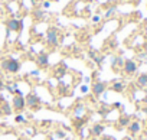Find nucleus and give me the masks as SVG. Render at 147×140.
<instances>
[{
  "label": "nucleus",
  "mask_w": 147,
  "mask_h": 140,
  "mask_svg": "<svg viewBox=\"0 0 147 140\" xmlns=\"http://www.w3.org/2000/svg\"><path fill=\"white\" fill-rule=\"evenodd\" d=\"M130 121H131V120H130V117H128V116L121 114V116H120V118H118V123H117V124H118V129L127 127V126L130 124Z\"/></svg>",
  "instance_id": "obj_15"
},
{
  "label": "nucleus",
  "mask_w": 147,
  "mask_h": 140,
  "mask_svg": "<svg viewBox=\"0 0 147 140\" xmlns=\"http://www.w3.org/2000/svg\"><path fill=\"white\" fill-rule=\"evenodd\" d=\"M23 28V22L18 19H10L7 20V30L9 32H19Z\"/></svg>",
  "instance_id": "obj_8"
},
{
  "label": "nucleus",
  "mask_w": 147,
  "mask_h": 140,
  "mask_svg": "<svg viewBox=\"0 0 147 140\" xmlns=\"http://www.w3.org/2000/svg\"><path fill=\"white\" fill-rule=\"evenodd\" d=\"M114 107H115V108H118V107H121V104L117 101V103H114Z\"/></svg>",
  "instance_id": "obj_29"
},
{
  "label": "nucleus",
  "mask_w": 147,
  "mask_h": 140,
  "mask_svg": "<svg viewBox=\"0 0 147 140\" xmlns=\"http://www.w3.org/2000/svg\"><path fill=\"white\" fill-rule=\"evenodd\" d=\"M29 75H32V77H38V75H39V71H38V69H36V71H30Z\"/></svg>",
  "instance_id": "obj_23"
},
{
  "label": "nucleus",
  "mask_w": 147,
  "mask_h": 140,
  "mask_svg": "<svg viewBox=\"0 0 147 140\" xmlns=\"http://www.w3.org/2000/svg\"><path fill=\"white\" fill-rule=\"evenodd\" d=\"M32 16H33L35 20H43L45 19V12L42 9H35L33 13H32Z\"/></svg>",
  "instance_id": "obj_17"
},
{
  "label": "nucleus",
  "mask_w": 147,
  "mask_h": 140,
  "mask_svg": "<svg viewBox=\"0 0 147 140\" xmlns=\"http://www.w3.org/2000/svg\"><path fill=\"white\" fill-rule=\"evenodd\" d=\"M45 140H55V139H53L52 136H49V137H48V139H45Z\"/></svg>",
  "instance_id": "obj_32"
},
{
  "label": "nucleus",
  "mask_w": 147,
  "mask_h": 140,
  "mask_svg": "<svg viewBox=\"0 0 147 140\" xmlns=\"http://www.w3.org/2000/svg\"><path fill=\"white\" fill-rule=\"evenodd\" d=\"M55 137H58V139H65V137H66V133H65L63 130H56V131H55Z\"/></svg>",
  "instance_id": "obj_19"
},
{
  "label": "nucleus",
  "mask_w": 147,
  "mask_h": 140,
  "mask_svg": "<svg viewBox=\"0 0 147 140\" xmlns=\"http://www.w3.org/2000/svg\"><path fill=\"white\" fill-rule=\"evenodd\" d=\"M81 91H82L84 94H87V93H88V87H87V85H82V87H81Z\"/></svg>",
  "instance_id": "obj_24"
},
{
  "label": "nucleus",
  "mask_w": 147,
  "mask_h": 140,
  "mask_svg": "<svg viewBox=\"0 0 147 140\" xmlns=\"http://www.w3.org/2000/svg\"><path fill=\"white\" fill-rule=\"evenodd\" d=\"M105 90H107V84L102 83V81H95V83H92V85H91V91H92V94H94L95 97L104 94Z\"/></svg>",
  "instance_id": "obj_6"
},
{
  "label": "nucleus",
  "mask_w": 147,
  "mask_h": 140,
  "mask_svg": "<svg viewBox=\"0 0 147 140\" xmlns=\"http://www.w3.org/2000/svg\"><path fill=\"white\" fill-rule=\"evenodd\" d=\"M35 62H36V65H38L39 68H45V66L49 65V55L45 53V52H40V53L35 58Z\"/></svg>",
  "instance_id": "obj_9"
},
{
  "label": "nucleus",
  "mask_w": 147,
  "mask_h": 140,
  "mask_svg": "<svg viewBox=\"0 0 147 140\" xmlns=\"http://www.w3.org/2000/svg\"><path fill=\"white\" fill-rule=\"evenodd\" d=\"M0 66H2L6 72L9 74H16L20 71V62L15 58H7V59H3L2 64H0Z\"/></svg>",
  "instance_id": "obj_1"
},
{
  "label": "nucleus",
  "mask_w": 147,
  "mask_h": 140,
  "mask_svg": "<svg viewBox=\"0 0 147 140\" xmlns=\"http://www.w3.org/2000/svg\"><path fill=\"white\" fill-rule=\"evenodd\" d=\"M124 88H125V84L123 81H115L111 85V91H114V93H123Z\"/></svg>",
  "instance_id": "obj_14"
},
{
  "label": "nucleus",
  "mask_w": 147,
  "mask_h": 140,
  "mask_svg": "<svg viewBox=\"0 0 147 140\" xmlns=\"http://www.w3.org/2000/svg\"><path fill=\"white\" fill-rule=\"evenodd\" d=\"M84 110H85L84 104H82V103H78V104L75 106V108H74V114H75V117H82Z\"/></svg>",
  "instance_id": "obj_16"
},
{
  "label": "nucleus",
  "mask_w": 147,
  "mask_h": 140,
  "mask_svg": "<svg viewBox=\"0 0 147 140\" xmlns=\"http://www.w3.org/2000/svg\"><path fill=\"white\" fill-rule=\"evenodd\" d=\"M127 129H128V133H130V134L136 136L137 133H140V130H141V124H140L138 121H130V124L127 126Z\"/></svg>",
  "instance_id": "obj_11"
},
{
  "label": "nucleus",
  "mask_w": 147,
  "mask_h": 140,
  "mask_svg": "<svg viewBox=\"0 0 147 140\" xmlns=\"http://www.w3.org/2000/svg\"><path fill=\"white\" fill-rule=\"evenodd\" d=\"M87 124V118L85 117H75L74 118V127H75L77 131H80L81 129H84Z\"/></svg>",
  "instance_id": "obj_12"
},
{
  "label": "nucleus",
  "mask_w": 147,
  "mask_h": 140,
  "mask_svg": "<svg viewBox=\"0 0 147 140\" xmlns=\"http://www.w3.org/2000/svg\"><path fill=\"white\" fill-rule=\"evenodd\" d=\"M10 114H13V108H12V106H10V103H7L6 101V98L0 94V116H10Z\"/></svg>",
  "instance_id": "obj_4"
},
{
  "label": "nucleus",
  "mask_w": 147,
  "mask_h": 140,
  "mask_svg": "<svg viewBox=\"0 0 147 140\" xmlns=\"http://www.w3.org/2000/svg\"><path fill=\"white\" fill-rule=\"evenodd\" d=\"M15 121H16V123H26V118H25L23 114H18V116L15 117Z\"/></svg>",
  "instance_id": "obj_20"
},
{
  "label": "nucleus",
  "mask_w": 147,
  "mask_h": 140,
  "mask_svg": "<svg viewBox=\"0 0 147 140\" xmlns=\"http://www.w3.org/2000/svg\"><path fill=\"white\" fill-rule=\"evenodd\" d=\"M137 85L141 87V88H144V87L147 85V74H141V75L137 78Z\"/></svg>",
  "instance_id": "obj_18"
},
{
  "label": "nucleus",
  "mask_w": 147,
  "mask_h": 140,
  "mask_svg": "<svg viewBox=\"0 0 147 140\" xmlns=\"http://www.w3.org/2000/svg\"><path fill=\"white\" fill-rule=\"evenodd\" d=\"M113 12H114V9H113V7H111V9H108V12H107V15H105V16H111V15H113Z\"/></svg>",
  "instance_id": "obj_27"
},
{
  "label": "nucleus",
  "mask_w": 147,
  "mask_h": 140,
  "mask_svg": "<svg viewBox=\"0 0 147 140\" xmlns=\"http://www.w3.org/2000/svg\"><path fill=\"white\" fill-rule=\"evenodd\" d=\"M52 121H49V120H46V121H42V126L43 127H49V124H51Z\"/></svg>",
  "instance_id": "obj_25"
},
{
  "label": "nucleus",
  "mask_w": 147,
  "mask_h": 140,
  "mask_svg": "<svg viewBox=\"0 0 147 140\" xmlns=\"http://www.w3.org/2000/svg\"><path fill=\"white\" fill-rule=\"evenodd\" d=\"M0 139H2V134H0Z\"/></svg>",
  "instance_id": "obj_33"
},
{
  "label": "nucleus",
  "mask_w": 147,
  "mask_h": 140,
  "mask_svg": "<svg viewBox=\"0 0 147 140\" xmlns=\"http://www.w3.org/2000/svg\"><path fill=\"white\" fill-rule=\"evenodd\" d=\"M100 140H114V139H113V136H102V137H100Z\"/></svg>",
  "instance_id": "obj_22"
},
{
  "label": "nucleus",
  "mask_w": 147,
  "mask_h": 140,
  "mask_svg": "<svg viewBox=\"0 0 147 140\" xmlns=\"http://www.w3.org/2000/svg\"><path fill=\"white\" fill-rule=\"evenodd\" d=\"M25 101H26V107L32 108V110H38L42 104V100L38 97V94L35 93H29L26 97H25Z\"/></svg>",
  "instance_id": "obj_2"
},
{
  "label": "nucleus",
  "mask_w": 147,
  "mask_h": 140,
  "mask_svg": "<svg viewBox=\"0 0 147 140\" xmlns=\"http://www.w3.org/2000/svg\"><path fill=\"white\" fill-rule=\"evenodd\" d=\"M143 103H144V106L147 107V97H144V100H143Z\"/></svg>",
  "instance_id": "obj_31"
},
{
  "label": "nucleus",
  "mask_w": 147,
  "mask_h": 140,
  "mask_svg": "<svg viewBox=\"0 0 147 140\" xmlns=\"http://www.w3.org/2000/svg\"><path fill=\"white\" fill-rule=\"evenodd\" d=\"M68 72V69H66V66H65V64H62L61 66H58L56 69H55V77H56V80L58 81H61L63 77H65V74Z\"/></svg>",
  "instance_id": "obj_13"
},
{
  "label": "nucleus",
  "mask_w": 147,
  "mask_h": 140,
  "mask_svg": "<svg viewBox=\"0 0 147 140\" xmlns=\"http://www.w3.org/2000/svg\"><path fill=\"white\" fill-rule=\"evenodd\" d=\"M146 129H147V126H146Z\"/></svg>",
  "instance_id": "obj_34"
},
{
  "label": "nucleus",
  "mask_w": 147,
  "mask_h": 140,
  "mask_svg": "<svg viewBox=\"0 0 147 140\" xmlns=\"http://www.w3.org/2000/svg\"><path fill=\"white\" fill-rule=\"evenodd\" d=\"M123 71H124L127 75H133V74L137 71V64H136L133 59H125L124 64H123Z\"/></svg>",
  "instance_id": "obj_7"
},
{
  "label": "nucleus",
  "mask_w": 147,
  "mask_h": 140,
  "mask_svg": "<svg viewBox=\"0 0 147 140\" xmlns=\"http://www.w3.org/2000/svg\"><path fill=\"white\" fill-rule=\"evenodd\" d=\"M92 20H94V22H98V20H100V18H98V16H94V18H92Z\"/></svg>",
  "instance_id": "obj_30"
},
{
  "label": "nucleus",
  "mask_w": 147,
  "mask_h": 140,
  "mask_svg": "<svg viewBox=\"0 0 147 140\" xmlns=\"http://www.w3.org/2000/svg\"><path fill=\"white\" fill-rule=\"evenodd\" d=\"M49 6H51L49 2H43V7H49Z\"/></svg>",
  "instance_id": "obj_28"
},
{
  "label": "nucleus",
  "mask_w": 147,
  "mask_h": 140,
  "mask_svg": "<svg viewBox=\"0 0 147 140\" xmlns=\"http://www.w3.org/2000/svg\"><path fill=\"white\" fill-rule=\"evenodd\" d=\"M104 129H105L104 124H101V123H95V124L91 126V129H90V136H92V137H100V136H102Z\"/></svg>",
  "instance_id": "obj_10"
},
{
  "label": "nucleus",
  "mask_w": 147,
  "mask_h": 140,
  "mask_svg": "<svg viewBox=\"0 0 147 140\" xmlns=\"http://www.w3.org/2000/svg\"><path fill=\"white\" fill-rule=\"evenodd\" d=\"M108 113H110V108H107L105 106H104V107H102V108L100 110V114H101V116H104V117H105V116H107Z\"/></svg>",
  "instance_id": "obj_21"
},
{
  "label": "nucleus",
  "mask_w": 147,
  "mask_h": 140,
  "mask_svg": "<svg viewBox=\"0 0 147 140\" xmlns=\"http://www.w3.org/2000/svg\"><path fill=\"white\" fill-rule=\"evenodd\" d=\"M3 90H5V84H3V80L0 78V93H2Z\"/></svg>",
  "instance_id": "obj_26"
},
{
  "label": "nucleus",
  "mask_w": 147,
  "mask_h": 140,
  "mask_svg": "<svg viewBox=\"0 0 147 140\" xmlns=\"http://www.w3.org/2000/svg\"><path fill=\"white\" fill-rule=\"evenodd\" d=\"M46 43L51 48H53V46H56L59 43V33H58V30L55 28H49L48 29V32H46Z\"/></svg>",
  "instance_id": "obj_3"
},
{
  "label": "nucleus",
  "mask_w": 147,
  "mask_h": 140,
  "mask_svg": "<svg viewBox=\"0 0 147 140\" xmlns=\"http://www.w3.org/2000/svg\"><path fill=\"white\" fill-rule=\"evenodd\" d=\"M12 108L15 111H23L26 108V101L23 95H15L13 101H12Z\"/></svg>",
  "instance_id": "obj_5"
}]
</instances>
